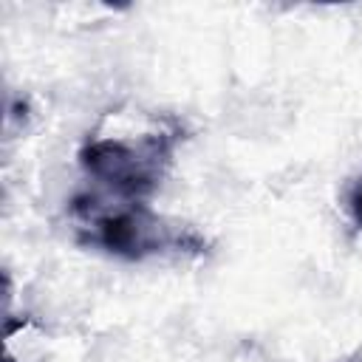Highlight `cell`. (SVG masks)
Listing matches in <instances>:
<instances>
[{
    "mask_svg": "<svg viewBox=\"0 0 362 362\" xmlns=\"http://www.w3.org/2000/svg\"><path fill=\"white\" fill-rule=\"evenodd\" d=\"M71 212L79 218V243L99 246L122 260H144L167 252L204 255L209 246L195 226L156 215L141 201H116L110 206L93 195H76Z\"/></svg>",
    "mask_w": 362,
    "mask_h": 362,
    "instance_id": "6da1fadb",
    "label": "cell"
},
{
    "mask_svg": "<svg viewBox=\"0 0 362 362\" xmlns=\"http://www.w3.org/2000/svg\"><path fill=\"white\" fill-rule=\"evenodd\" d=\"M181 130H153L139 139H93L79 150L82 170L119 201L153 195L173 161Z\"/></svg>",
    "mask_w": 362,
    "mask_h": 362,
    "instance_id": "7a4b0ae2",
    "label": "cell"
},
{
    "mask_svg": "<svg viewBox=\"0 0 362 362\" xmlns=\"http://www.w3.org/2000/svg\"><path fill=\"white\" fill-rule=\"evenodd\" d=\"M348 212H351L354 223L362 229V175L354 181V187L348 192Z\"/></svg>",
    "mask_w": 362,
    "mask_h": 362,
    "instance_id": "3957f363",
    "label": "cell"
},
{
    "mask_svg": "<svg viewBox=\"0 0 362 362\" xmlns=\"http://www.w3.org/2000/svg\"><path fill=\"white\" fill-rule=\"evenodd\" d=\"M348 362H362V356H354V359H348Z\"/></svg>",
    "mask_w": 362,
    "mask_h": 362,
    "instance_id": "277c9868",
    "label": "cell"
}]
</instances>
